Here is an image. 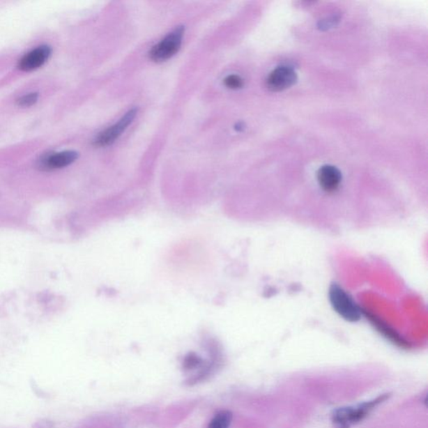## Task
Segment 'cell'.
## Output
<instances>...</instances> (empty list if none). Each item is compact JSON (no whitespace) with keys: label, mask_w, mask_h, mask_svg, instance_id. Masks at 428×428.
Segmentation results:
<instances>
[{"label":"cell","mask_w":428,"mask_h":428,"mask_svg":"<svg viewBox=\"0 0 428 428\" xmlns=\"http://www.w3.org/2000/svg\"><path fill=\"white\" fill-rule=\"evenodd\" d=\"M233 422V413L229 410H220L213 415L207 428H230Z\"/></svg>","instance_id":"obj_10"},{"label":"cell","mask_w":428,"mask_h":428,"mask_svg":"<svg viewBox=\"0 0 428 428\" xmlns=\"http://www.w3.org/2000/svg\"><path fill=\"white\" fill-rule=\"evenodd\" d=\"M224 85L232 90L240 89L243 86V79L237 75H229L224 79Z\"/></svg>","instance_id":"obj_12"},{"label":"cell","mask_w":428,"mask_h":428,"mask_svg":"<svg viewBox=\"0 0 428 428\" xmlns=\"http://www.w3.org/2000/svg\"><path fill=\"white\" fill-rule=\"evenodd\" d=\"M79 153L75 151H62L46 155L40 161V167L45 170L64 169L77 160Z\"/></svg>","instance_id":"obj_7"},{"label":"cell","mask_w":428,"mask_h":428,"mask_svg":"<svg viewBox=\"0 0 428 428\" xmlns=\"http://www.w3.org/2000/svg\"><path fill=\"white\" fill-rule=\"evenodd\" d=\"M40 98V94L38 92H29L17 100V105L23 108L31 107L38 102Z\"/></svg>","instance_id":"obj_11"},{"label":"cell","mask_w":428,"mask_h":428,"mask_svg":"<svg viewBox=\"0 0 428 428\" xmlns=\"http://www.w3.org/2000/svg\"><path fill=\"white\" fill-rule=\"evenodd\" d=\"M385 398H387V396H383L374 401L353 406V408L349 406V408H339L335 411L333 416V422L338 428H349L362 420L376 405L384 401Z\"/></svg>","instance_id":"obj_3"},{"label":"cell","mask_w":428,"mask_h":428,"mask_svg":"<svg viewBox=\"0 0 428 428\" xmlns=\"http://www.w3.org/2000/svg\"><path fill=\"white\" fill-rule=\"evenodd\" d=\"M137 114V109L132 108L121 117L119 123L112 125L100 132L94 140V144L98 146H107L114 144L116 139L121 137L128 125L131 124Z\"/></svg>","instance_id":"obj_4"},{"label":"cell","mask_w":428,"mask_h":428,"mask_svg":"<svg viewBox=\"0 0 428 428\" xmlns=\"http://www.w3.org/2000/svg\"><path fill=\"white\" fill-rule=\"evenodd\" d=\"M362 313H364L365 316H367L368 320L372 323L373 326H374L381 333H383L384 337L389 339L390 341L397 344V346L401 347H408L409 346L408 342H406L405 339H402L400 335L396 333V331H394L392 328H390L387 324H384L383 321L379 320V319L376 317L374 314L368 313L366 312V310L362 312Z\"/></svg>","instance_id":"obj_9"},{"label":"cell","mask_w":428,"mask_h":428,"mask_svg":"<svg viewBox=\"0 0 428 428\" xmlns=\"http://www.w3.org/2000/svg\"><path fill=\"white\" fill-rule=\"evenodd\" d=\"M185 28L180 25L150 50L149 57L155 62H162L175 56L183 43Z\"/></svg>","instance_id":"obj_2"},{"label":"cell","mask_w":428,"mask_h":428,"mask_svg":"<svg viewBox=\"0 0 428 428\" xmlns=\"http://www.w3.org/2000/svg\"><path fill=\"white\" fill-rule=\"evenodd\" d=\"M317 179L322 190L330 194L337 191L341 185L342 175L337 167L325 165L319 169Z\"/></svg>","instance_id":"obj_8"},{"label":"cell","mask_w":428,"mask_h":428,"mask_svg":"<svg viewBox=\"0 0 428 428\" xmlns=\"http://www.w3.org/2000/svg\"><path fill=\"white\" fill-rule=\"evenodd\" d=\"M52 56V48L48 45L37 46L20 59L18 68L24 72H31L43 66Z\"/></svg>","instance_id":"obj_5"},{"label":"cell","mask_w":428,"mask_h":428,"mask_svg":"<svg viewBox=\"0 0 428 428\" xmlns=\"http://www.w3.org/2000/svg\"><path fill=\"white\" fill-rule=\"evenodd\" d=\"M297 74L291 67L279 66L272 71L266 79V86L272 91H281L295 85Z\"/></svg>","instance_id":"obj_6"},{"label":"cell","mask_w":428,"mask_h":428,"mask_svg":"<svg viewBox=\"0 0 428 428\" xmlns=\"http://www.w3.org/2000/svg\"><path fill=\"white\" fill-rule=\"evenodd\" d=\"M329 299L335 312L344 320L358 321L362 317V309L356 303L353 298L338 284H333L329 289Z\"/></svg>","instance_id":"obj_1"}]
</instances>
